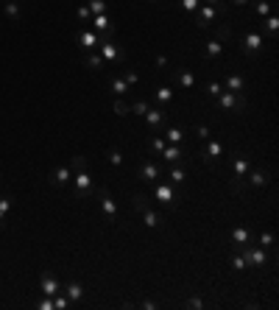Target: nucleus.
<instances>
[{"mask_svg": "<svg viewBox=\"0 0 279 310\" xmlns=\"http://www.w3.org/2000/svg\"><path fill=\"white\" fill-rule=\"evenodd\" d=\"M262 45H265V42H262L260 31H249V34L240 39V48H237V50H240L243 56H249V59H257V53L262 50Z\"/></svg>", "mask_w": 279, "mask_h": 310, "instance_id": "1", "label": "nucleus"}, {"mask_svg": "<svg viewBox=\"0 0 279 310\" xmlns=\"http://www.w3.org/2000/svg\"><path fill=\"white\" fill-rule=\"evenodd\" d=\"M215 106H221V109L243 112V109H246V98H243V92H229V90H224L218 98H215Z\"/></svg>", "mask_w": 279, "mask_h": 310, "instance_id": "2", "label": "nucleus"}, {"mask_svg": "<svg viewBox=\"0 0 279 310\" xmlns=\"http://www.w3.org/2000/svg\"><path fill=\"white\" fill-rule=\"evenodd\" d=\"M154 193H157V201H159V204H165L168 210H176V207H179V196L173 193V184H170V182L157 184V190H154Z\"/></svg>", "mask_w": 279, "mask_h": 310, "instance_id": "3", "label": "nucleus"}, {"mask_svg": "<svg viewBox=\"0 0 279 310\" xmlns=\"http://www.w3.org/2000/svg\"><path fill=\"white\" fill-rule=\"evenodd\" d=\"M73 184H76V196H79V199H87V196L92 193V176L87 170H76Z\"/></svg>", "mask_w": 279, "mask_h": 310, "instance_id": "4", "label": "nucleus"}, {"mask_svg": "<svg viewBox=\"0 0 279 310\" xmlns=\"http://www.w3.org/2000/svg\"><path fill=\"white\" fill-rule=\"evenodd\" d=\"M39 291H42L45 296H50V299H53L56 293L61 291V282L56 280V277H53V274H50V271H45L42 277H39Z\"/></svg>", "mask_w": 279, "mask_h": 310, "instance_id": "5", "label": "nucleus"}, {"mask_svg": "<svg viewBox=\"0 0 279 310\" xmlns=\"http://www.w3.org/2000/svg\"><path fill=\"white\" fill-rule=\"evenodd\" d=\"M67 182H73V170L67 168V165H61V168H56L53 173H50V184H53V188H64Z\"/></svg>", "mask_w": 279, "mask_h": 310, "instance_id": "6", "label": "nucleus"}, {"mask_svg": "<svg viewBox=\"0 0 279 310\" xmlns=\"http://www.w3.org/2000/svg\"><path fill=\"white\" fill-rule=\"evenodd\" d=\"M198 9H201V14H198V28L206 31L210 25H213L215 14H221V12H218V6H210V3H206V6H198Z\"/></svg>", "mask_w": 279, "mask_h": 310, "instance_id": "7", "label": "nucleus"}, {"mask_svg": "<svg viewBox=\"0 0 279 310\" xmlns=\"http://www.w3.org/2000/svg\"><path fill=\"white\" fill-rule=\"evenodd\" d=\"M101 59L103 61H117L120 59V48H117L112 39H103L101 42Z\"/></svg>", "mask_w": 279, "mask_h": 310, "instance_id": "8", "label": "nucleus"}, {"mask_svg": "<svg viewBox=\"0 0 279 310\" xmlns=\"http://www.w3.org/2000/svg\"><path fill=\"white\" fill-rule=\"evenodd\" d=\"M76 39H79V45L87 50V53H90V50H95L98 45H101V39H98L92 31H81V34H76Z\"/></svg>", "mask_w": 279, "mask_h": 310, "instance_id": "9", "label": "nucleus"}, {"mask_svg": "<svg viewBox=\"0 0 279 310\" xmlns=\"http://www.w3.org/2000/svg\"><path fill=\"white\" fill-rule=\"evenodd\" d=\"M201 157H204V162H206V165H215L221 157H224V146L213 140V143H210V146H206V151L201 154Z\"/></svg>", "mask_w": 279, "mask_h": 310, "instance_id": "10", "label": "nucleus"}, {"mask_svg": "<svg viewBox=\"0 0 279 310\" xmlns=\"http://www.w3.org/2000/svg\"><path fill=\"white\" fill-rule=\"evenodd\" d=\"M101 210H103V215H106L109 221L117 218V204H115V199H112L109 193H103V196H101Z\"/></svg>", "mask_w": 279, "mask_h": 310, "instance_id": "11", "label": "nucleus"}, {"mask_svg": "<svg viewBox=\"0 0 279 310\" xmlns=\"http://www.w3.org/2000/svg\"><path fill=\"white\" fill-rule=\"evenodd\" d=\"M240 249L246 252V255H249L251 266H265V260H268V257H265V252H262V249H254V246H249V243H243Z\"/></svg>", "mask_w": 279, "mask_h": 310, "instance_id": "12", "label": "nucleus"}, {"mask_svg": "<svg viewBox=\"0 0 279 310\" xmlns=\"http://www.w3.org/2000/svg\"><path fill=\"white\" fill-rule=\"evenodd\" d=\"M140 179H143V182H157L159 179V168L154 162H143V168H140Z\"/></svg>", "mask_w": 279, "mask_h": 310, "instance_id": "13", "label": "nucleus"}, {"mask_svg": "<svg viewBox=\"0 0 279 310\" xmlns=\"http://www.w3.org/2000/svg\"><path fill=\"white\" fill-rule=\"evenodd\" d=\"M143 117H146V123L151 129H159V126H162V120H165V109H151V106H148V112Z\"/></svg>", "mask_w": 279, "mask_h": 310, "instance_id": "14", "label": "nucleus"}, {"mask_svg": "<svg viewBox=\"0 0 279 310\" xmlns=\"http://www.w3.org/2000/svg\"><path fill=\"white\" fill-rule=\"evenodd\" d=\"M90 23L95 25L98 31H106V34H109V37H112V34H115V25L109 23V17H106V14H95V17H92Z\"/></svg>", "mask_w": 279, "mask_h": 310, "instance_id": "15", "label": "nucleus"}, {"mask_svg": "<svg viewBox=\"0 0 279 310\" xmlns=\"http://www.w3.org/2000/svg\"><path fill=\"white\" fill-rule=\"evenodd\" d=\"M162 157L168 159L170 165H173V162H179V159H182L184 154H182V148H179L176 143H170V146H165V148H162Z\"/></svg>", "mask_w": 279, "mask_h": 310, "instance_id": "16", "label": "nucleus"}, {"mask_svg": "<svg viewBox=\"0 0 279 310\" xmlns=\"http://www.w3.org/2000/svg\"><path fill=\"white\" fill-rule=\"evenodd\" d=\"M61 291H64V296L70 299V302H79V299L84 296V288H81L79 282H70V285H64Z\"/></svg>", "mask_w": 279, "mask_h": 310, "instance_id": "17", "label": "nucleus"}, {"mask_svg": "<svg viewBox=\"0 0 279 310\" xmlns=\"http://www.w3.org/2000/svg\"><path fill=\"white\" fill-rule=\"evenodd\" d=\"M249 176V182H251V188H265L271 179H268V173L265 170H254V173H246Z\"/></svg>", "mask_w": 279, "mask_h": 310, "instance_id": "18", "label": "nucleus"}, {"mask_svg": "<svg viewBox=\"0 0 279 310\" xmlns=\"http://www.w3.org/2000/svg\"><path fill=\"white\" fill-rule=\"evenodd\" d=\"M9 210H12V196H0V229L6 226V215H9Z\"/></svg>", "mask_w": 279, "mask_h": 310, "instance_id": "19", "label": "nucleus"}, {"mask_svg": "<svg viewBox=\"0 0 279 310\" xmlns=\"http://www.w3.org/2000/svg\"><path fill=\"white\" fill-rule=\"evenodd\" d=\"M262 25H265V31L271 34V39H276V31H279V17H276V14L271 12L265 20H262Z\"/></svg>", "mask_w": 279, "mask_h": 310, "instance_id": "20", "label": "nucleus"}, {"mask_svg": "<svg viewBox=\"0 0 279 310\" xmlns=\"http://www.w3.org/2000/svg\"><path fill=\"white\" fill-rule=\"evenodd\" d=\"M109 90L115 92V95H126V92H128V84L123 81V76H115V79L109 81Z\"/></svg>", "mask_w": 279, "mask_h": 310, "instance_id": "21", "label": "nucleus"}, {"mask_svg": "<svg viewBox=\"0 0 279 310\" xmlns=\"http://www.w3.org/2000/svg\"><path fill=\"white\" fill-rule=\"evenodd\" d=\"M243 87H246V81H243V76L232 73V76H229V81H226V90H229V92H243Z\"/></svg>", "mask_w": 279, "mask_h": 310, "instance_id": "22", "label": "nucleus"}, {"mask_svg": "<svg viewBox=\"0 0 279 310\" xmlns=\"http://www.w3.org/2000/svg\"><path fill=\"white\" fill-rule=\"evenodd\" d=\"M232 243H235V246L249 243V229H246V226H237V229L232 232Z\"/></svg>", "mask_w": 279, "mask_h": 310, "instance_id": "23", "label": "nucleus"}, {"mask_svg": "<svg viewBox=\"0 0 279 310\" xmlns=\"http://www.w3.org/2000/svg\"><path fill=\"white\" fill-rule=\"evenodd\" d=\"M179 84H182V90H193V87H195V76L190 73V70H179Z\"/></svg>", "mask_w": 279, "mask_h": 310, "instance_id": "24", "label": "nucleus"}, {"mask_svg": "<svg viewBox=\"0 0 279 310\" xmlns=\"http://www.w3.org/2000/svg\"><path fill=\"white\" fill-rule=\"evenodd\" d=\"M246 173H249V159H246V157H237L235 159V176L237 179H246Z\"/></svg>", "mask_w": 279, "mask_h": 310, "instance_id": "25", "label": "nucleus"}, {"mask_svg": "<svg viewBox=\"0 0 279 310\" xmlns=\"http://www.w3.org/2000/svg\"><path fill=\"white\" fill-rule=\"evenodd\" d=\"M143 221H146V226H162V218H159V215L154 213L151 207H148L146 213H143Z\"/></svg>", "mask_w": 279, "mask_h": 310, "instance_id": "26", "label": "nucleus"}, {"mask_svg": "<svg viewBox=\"0 0 279 310\" xmlns=\"http://www.w3.org/2000/svg\"><path fill=\"white\" fill-rule=\"evenodd\" d=\"M184 179H187V173H184L182 168H170V173H168V182L170 184H182Z\"/></svg>", "mask_w": 279, "mask_h": 310, "instance_id": "27", "label": "nucleus"}, {"mask_svg": "<svg viewBox=\"0 0 279 310\" xmlns=\"http://www.w3.org/2000/svg\"><path fill=\"white\" fill-rule=\"evenodd\" d=\"M221 50H224V42H221V39H213V42H206V56H210V59L221 56Z\"/></svg>", "mask_w": 279, "mask_h": 310, "instance_id": "28", "label": "nucleus"}, {"mask_svg": "<svg viewBox=\"0 0 279 310\" xmlns=\"http://www.w3.org/2000/svg\"><path fill=\"white\" fill-rule=\"evenodd\" d=\"M131 204H134V210L146 213V210H148V196H146V193H134V201H131Z\"/></svg>", "mask_w": 279, "mask_h": 310, "instance_id": "29", "label": "nucleus"}, {"mask_svg": "<svg viewBox=\"0 0 279 310\" xmlns=\"http://www.w3.org/2000/svg\"><path fill=\"white\" fill-rule=\"evenodd\" d=\"M157 101L162 103V106H165V103H170V101H173V90H170V87H159V90H157Z\"/></svg>", "mask_w": 279, "mask_h": 310, "instance_id": "30", "label": "nucleus"}, {"mask_svg": "<svg viewBox=\"0 0 279 310\" xmlns=\"http://www.w3.org/2000/svg\"><path fill=\"white\" fill-rule=\"evenodd\" d=\"M87 168H90V159H87V157H81V154H79V157H73V159H70V170H87Z\"/></svg>", "mask_w": 279, "mask_h": 310, "instance_id": "31", "label": "nucleus"}, {"mask_svg": "<svg viewBox=\"0 0 279 310\" xmlns=\"http://www.w3.org/2000/svg\"><path fill=\"white\" fill-rule=\"evenodd\" d=\"M112 109H115V115H120V117H126V115H131V109H128V103L123 101V98H117L115 103H112Z\"/></svg>", "mask_w": 279, "mask_h": 310, "instance_id": "32", "label": "nucleus"}, {"mask_svg": "<svg viewBox=\"0 0 279 310\" xmlns=\"http://www.w3.org/2000/svg\"><path fill=\"white\" fill-rule=\"evenodd\" d=\"M165 137H168V143H182L184 132H182V129H176V126H170L168 132H165Z\"/></svg>", "mask_w": 279, "mask_h": 310, "instance_id": "33", "label": "nucleus"}, {"mask_svg": "<svg viewBox=\"0 0 279 310\" xmlns=\"http://www.w3.org/2000/svg\"><path fill=\"white\" fill-rule=\"evenodd\" d=\"M90 14H106V0H90Z\"/></svg>", "mask_w": 279, "mask_h": 310, "instance_id": "34", "label": "nucleus"}, {"mask_svg": "<svg viewBox=\"0 0 279 310\" xmlns=\"http://www.w3.org/2000/svg\"><path fill=\"white\" fill-rule=\"evenodd\" d=\"M128 109H131V115H140V117H143V115L148 112V103H146V101H134V103H128Z\"/></svg>", "mask_w": 279, "mask_h": 310, "instance_id": "35", "label": "nucleus"}, {"mask_svg": "<svg viewBox=\"0 0 279 310\" xmlns=\"http://www.w3.org/2000/svg\"><path fill=\"white\" fill-rule=\"evenodd\" d=\"M53 307H59V310H67V307H70V299L64 296V291H59V293L53 296Z\"/></svg>", "mask_w": 279, "mask_h": 310, "instance_id": "36", "label": "nucleus"}, {"mask_svg": "<svg viewBox=\"0 0 279 310\" xmlns=\"http://www.w3.org/2000/svg\"><path fill=\"white\" fill-rule=\"evenodd\" d=\"M254 12L260 14V17H268V14H271V3H268V0H257V3H254Z\"/></svg>", "mask_w": 279, "mask_h": 310, "instance_id": "37", "label": "nucleus"}, {"mask_svg": "<svg viewBox=\"0 0 279 310\" xmlns=\"http://www.w3.org/2000/svg\"><path fill=\"white\" fill-rule=\"evenodd\" d=\"M123 81H126L128 87H134V84H137V81H140V73H137V70H131V67H128V70H123Z\"/></svg>", "mask_w": 279, "mask_h": 310, "instance_id": "38", "label": "nucleus"}, {"mask_svg": "<svg viewBox=\"0 0 279 310\" xmlns=\"http://www.w3.org/2000/svg\"><path fill=\"white\" fill-rule=\"evenodd\" d=\"M87 67H90V70H101V67H103V59H101V53H92V56H87Z\"/></svg>", "mask_w": 279, "mask_h": 310, "instance_id": "39", "label": "nucleus"}, {"mask_svg": "<svg viewBox=\"0 0 279 310\" xmlns=\"http://www.w3.org/2000/svg\"><path fill=\"white\" fill-rule=\"evenodd\" d=\"M106 157H109V162L115 165V168H117V165H123V154L117 151V148H109V151H106Z\"/></svg>", "mask_w": 279, "mask_h": 310, "instance_id": "40", "label": "nucleus"}, {"mask_svg": "<svg viewBox=\"0 0 279 310\" xmlns=\"http://www.w3.org/2000/svg\"><path fill=\"white\" fill-rule=\"evenodd\" d=\"M215 34H218V39H221V42H224V39H229V34H232L229 23H221L218 28H215Z\"/></svg>", "mask_w": 279, "mask_h": 310, "instance_id": "41", "label": "nucleus"}, {"mask_svg": "<svg viewBox=\"0 0 279 310\" xmlns=\"http://www.w3.org/2000/svg\"><path fill=\"white\" fill-rule=\"evenodd\" d=\"M221 92H224V87H221L218 81H210V87H206V95H210V98H218Z\"/></svg>", "mask_w": 279, "mask_h": 310, "instance_id": "42", "label": "nucleus"}, {"mask_svg": "<svg viewBox=\"0 0 279 310\" xmlns=\"http://www.w3.org/2000/svg\"><path fill=\"white\" fill-rule=\"evenodd\" d=\"M6 17H12V20L20 17V6H17V3H6Z\"/></svg>", "mask_w": 279, "mask_h": 310, "instance_id": "43", "label": "nucleus"}, {"mask_svg": "<svg viewBox=\"0 0 279 310\" xmlns=\"http://www.w3.org/2000/svg\"><path fill=\"white\" fill-rule=\"evenodd\" d=\"M232 268H237V271H243V268H246V257L235 255V257H232Z\"/></svg>", "mask_w": 279, "mask_h": 310, "instance_id": "44", "label": "nucleus"}, {"mask_svg": "<svg viewBox=\"0 0 279 310\" xmlns=\"http://www.w3.org/2000/svg\"><path fill=\"white\" fill-rule=\"evenodd\" d=\"M229 188H232V193H243V188H246V182H243V179H240V182H237V176H235V179H232V184H229Z\"/></svg>", "mask_w": 279, "mask_h": 310, "instance_id": "45", "label": "nucleus"}, {"mask_svg": "<svg viewBox=\"0 0 279 310\" xmlns=\"http://www.w3.org/2000/svg\"><path fill=\"white\" fill-rule=\"evenodd\" d=\"M206 3H210V6H218V12H221V14H226V12H229V6H226L224 0H206Z\"/></svg>", "mask_w": 279, "mask_h": 310, "instance_id": "46", "label": "nucleus"}, {"mask_svg": "<svg viewBox=\"0 0 279 310\" xmlns=\"http://www.w3.org/2000/svg\"><path fill=\"white\" fill-rule=\"evenodd\" d=\"M260 246H273V235H271V232H262V235H260Z\"/></svg>", "mask_w": 279, "mask_h": 310, "instance_id": "47", "label": "nucleus"}, {"mask_svg": "<svg viewBox=\"0 0 279 310\" xmlns=\"http://www.w3.org/2000/svg\"><path fill=\"white\" fill-rule=\"evenodd\" d=\"M182 6L187 9V12H195V9L201 6V0H182Z\"/></svg>", "mask_w": 279, "mask_h": 310, "instance_id": "48", "label": "nucleus"}, {"mask_svg": "<svg viewBox=\"0 0 279 310\" xmlns=\"http://www.w3.org/2000/svg\"><path fill=\"white\" fill-rule=\"evenodd\" d=\"M76 14H79L84 23H90V20H92V14H90V9H87V6H79V12H76Z\"/></svg>", "mask_w": 279, "mask_h": 310, "instance_id": "49", "label": "nucleus"}, {"mask_svg": "<svg viewBox=\"0 0 279 310\" xmlns=\"http://www.w3.org/2000/svg\"><path fill=\"white\" fill-rule=\"evenodd\" d=\"M148 146H151L157 154H162V148H165V140H159V137H157V140H148Z\"/></svg>", "mask_w": 279, "mask_h": 310, "instance_id": "50", "label": "nucleus"}, {"mask_svg": "<svg viewBox=\"0 0 279 310\" xmlns=\"http://www.w3.org/2000/svg\"><path fill=\"white\" fill-rule=\"evenodd\" d=\"M201 137V140H210V126H198V132H195Z\"/></svg>", "mask_w": 279, "mask_h": 310, "instance_id": "51", "label": "nucleus"}, {"mask_svg": "<svg viewBox=\"0 0 279 310\" xmlns=\"http://www.w3.org/2000/svg\"><path fill=\"white\" fill-rule=\"evenodd\" d=\"M39 310H53V299H42V302H39Z\"/></svg>", "mask_w": 279, "mask_h": 310, "instance_id": "52", "label": "nucleus"}, {"mask_svg": "<svg viewBox=\"0 0 279 310\" xmlns=\"http://www.w3.org/2000/svg\"><path fill=\"white\" fill-rule=\"evenodd\" d=\"M187 307H195V310H198V307H204V302H201L198 296H193V299H190V302H187Z\"/></svg>", "mask_w": 279, "mask_h": 310, "instance_id": "53", "label": "nucleus"}, {"mask_svg": "<svg viewBox=\"0 0 279 310\" xmlns=\"http://www.w3.org/2000/svg\"><path fill=\"white\" fill-rule=\"evenodd\" d=\"M143 307H146V310H154V307H157V302H151V299H146V302H143Z\"/></svg>", "mask_w": 279, "mask_h": 310, "instance_id": "54", "label": "nucleus"}, {"mask_svg": "<svg viewBox=\"0 0 279 310\" xmlns=\"http://www.w3.org/2000/svg\"><path fill=\"white\" fill-rule=\"evenodd\" d=\"M246 3H249V0H232V6H237V9H243Z\"/></svg>", "mask_w": 279, "mask_h": 310, "instance_id": "55", "label": "nucleus"}, {"mask_svg": "<svg viewBox=\"0 0 279 310\" xmlns=\"http://www.w3.org/2000/svg\"><path fill=\"white\" fill-rule=\"evenodd\" d=\"M6 3H14V0H6Z\"/></svg>", "mask_w": 279, "mask_h": 310, "instance_id": "56", "label": "nucleus"}]
</instances>
